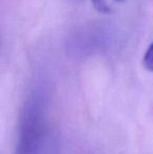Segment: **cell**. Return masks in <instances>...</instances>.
I'll use <instances>...</instances> for the list:
<instances>
[{"label":"cell","mask_w":153,"mask_h":154,"mask_svg":"<svg viewBox=\"0 0 153 154\" xmlns=\"http://www.w3.org/2000/svg\"><path fill=\"white\" fill-rule=\"evenodd\" d=\"M144 66L146 67V69L153 72V43L149 46L144 56Z\"/></svg>","instance_id":"3"},{"label":"cell","mask_w":153,"mask_h":154,"mask_svg":"<svg viewBox=\"0 0 153 154\" xmlns=\"http://www.w3.org/2000/svg\"><path fill=\"white\" fill-rule=\"evenodd\" d=\"M120 0H92L94 8L101 13H110L113 11L116 2Z\"/></svg>","instance_id":"2"},{"label":"cell","mask_w":153,"mask_h":154,"mask_svg":"<svg viewBox=\"0 0 153 154\" xmlns=\"http://www.w3.org/2000/svg\"><path fill=\"white\" fill-rule=\"evenodd\" d=\"M120 1H121V0H120Z\"/></svg>","instance_id":"4"},{"label":"cell","mask_w":153,"mask_h":154,"mask_svg":"<svg viewBox=\"0 0 153 154\" xmlns=\"http://www.w3.org/2000/svg\"><path fill=\"white\" fill-rule=\"evenodd\" d=\"M45 132V109L38 97L29 100L21 113L16 153L38 154Z\"/></svg>","instance_id":"1"}]
</instances>
